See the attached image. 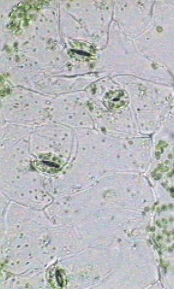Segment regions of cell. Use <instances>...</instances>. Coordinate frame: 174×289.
Returning <instances> with one entry per match:
<instances>
[{
	"mask_svg": "<svg viewBox=\"0 0 174 289\" xmlns=\"http://www.w3.org/2000/svg\"><path fill=\"white\" fill-rule=\"evenodd\" d=\"M35 163L39 170L47 174L58 173L63 167L61 159L52 154L39 155L35 160Z\"/></svg>",
	"mask_w": 174,
	"mask_h": 289,
	"instance_id": "6da1fadb",
	"label": "cell"
},
{
	"mask_svg": "<svg viewBox=\"0 0 174 289\" xmlns=\"http://www.w3.org/2000/svg\"><path fill=\"white\" fill-rule=\"evenodd\" d=\"M127 97L121 90L110 92L106 97L105 103L110 109H118L127 105Z\"/></svg>",
	"mask_w": 174,
	"mask_h": 289,
	"instance_id": "7a4b0ae2",
	"label": "cell"
},
{
	"mask_svg": "<svg viewBox=\"0 0 174 289\" xmlns=\"http://www.w3.org/2000/svg\"><path fill=\"white\" fill-rule=\"evenodd\" d=\"M55 280L57 282V284L59 287H63V285H65V275L63 270H57L55 272Z\"/></svg>",
	"mask_w": 174,
	"mask_h": 289,
	"instance_id": "3957f363",
	"label": "cell"
}]
</instances>
